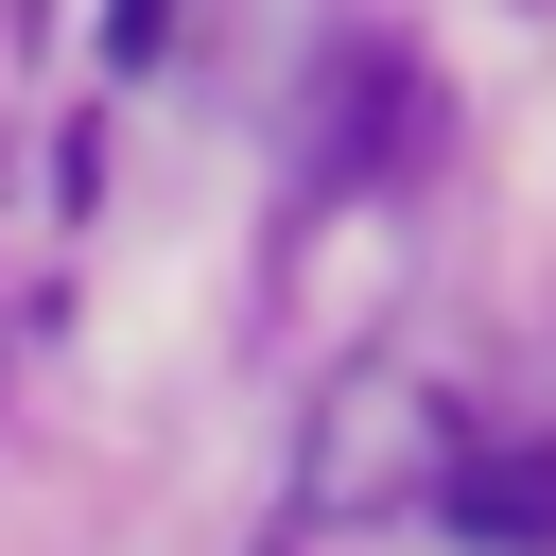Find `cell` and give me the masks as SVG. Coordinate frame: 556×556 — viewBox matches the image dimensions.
<instances>
[{
	"instance_id": "obj_1",
	"label": "cell",
	"mask_w": 556,
	"mask_h": 556,
	"mask_svg": "<svg viewBox=\"0 0 556 556\" xmlns=\"http://www.w3.org/2000/svg\"><path fill=\"white\" fill-rule=\"evenodd\" d=\"M417 452H434V400H400V382L365 365V382L330 400V434H313V469H295V486H313V521H348V504L417 486Z\"/></svg>"
},
{
	"instance_id": "obj_2",
	"label": "cell",
	"mask_w": 556,
	"mask_h": 556,
	"mask_svg": "<svg viewBox=\"0 0 556 556\" xmlns=\"http://www.w3.org/2000/svg\"><path fill=\"white\" fill-rule=\"evenodd\" d=\"M452 539L556 556V452H452Z\"/></svg>"
},
{
	"instance_id": "obj_3",
	"label": "cell",
	"mask_w": 556,
	"mask_h": 556,
	"mask_svg": "<svg viewBox=\"0 0 556 556\" xmlns=\"http://www.w3.org/2000/svg\"><path fill=\"white\" fill-rule=\"evenodd\" d=\"M400 122H434V87H417V70H348L313 156H330V174H382V156H400Z\"/></svg>"
},
{
	"instance_id": "obj_4",
	"label": "cell",
	"mask_w": 556,
	"mask_h": 556,
	"mask_svg": "<svg viewBox=\"0 0 556 556\" xmlns=\"http://www.w3.org/2000/svg\"><path fill=\"white\" fill-rule=\"evenodd\" d=\"M156 35H174V0H104V52H122V70H139Z\"/></svg>"
}]
</instances>
